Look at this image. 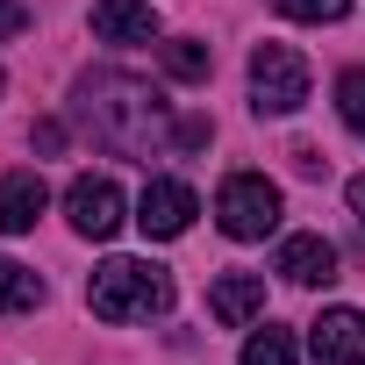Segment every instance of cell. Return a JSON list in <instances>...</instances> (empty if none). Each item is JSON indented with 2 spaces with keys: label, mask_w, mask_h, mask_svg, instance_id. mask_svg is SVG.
<instances>
[{
  "label": "cell",
  "mask_w": 365,
  "mask_h": 365,
  "mask_svg": "<svg viewBox=\"0 0 365 365\" xmlns=\"http://www.w3.org/2000/svg\"><path fill=\"white\" fill-rule=\"evenodd\" d=\"M244 365H294V336L265 322V329H258V336L244 344Z\"/></svg>",
  "instance_id": "4fadbf2b"
},
{
  "label": "cell",
  "mask_w": 365,
  "mask_h": 365,
  "mask_svg": "<svg viewBox=\"0 0 365 365\" xmlns=\"http://www.w3.org/2000/svg\"><path fill=\"white\" fill-rule=\"evenodd\" d=\"M158 58H165V72H172V79H208V65H215V58H208V43H165Z\"/></svg>",
  "instance_id": "5bb4252c"
},
{
  "label": "cell",
  "mask_w": 365,
  "mask_h": 365,
  "mask_svg": "<svg viewBox=\"0 0 365 365\" xmlns=\"http://www.w3.org/2000/svg\"><path fill=\"white\" fill-rule=\"evenodd\" d=\"M43 179L36 172H8V179H0V230H8V237H22V230H36V215H43Z\"/></svg>",
  "instance_id": "8fae6325"
},
{
  "label": "cell",
  "mask_w": 365,
  "mask_h": 365,
  "mask_svg": "<svg viewBox=\"0 0 365 365\" xmlns=\"http://www.w3.org/2000/svg\"><path fill=\"white\" fill-rule=\"evenodd\" d=\"M194 208H201V201H194L187 179H150L143 201H136V230H143V237H158V244H172V237H187Z\"/></svg>",
  "instance_id": "8992f818"
},
{
  "label": "cell",
  "mask_w": 365,
  "mask_h": 365,
  "mask_svg": "<svg viewBox=\"0 0 365 365\" xmlns=\"http://www.w3.org/2000/svg\"><path fill=\"white\" fill-rule=\"evenodd\" d=\"M93 36L101 43H150L158 36V8L150 0H93Z\"/></svg>",
  "instance_id": "30bf717a"
},
{
  "label": "cell",
  "mask_w": 365,
  "mask_h": 365,
  "mask_svg": "<svg viewBox=\"0 0 365 365\" xmlns=\"http://www.w3.org/2000/svg\"><path fill=\"white\" fill-rule=\"evenodd\" d=\"M272 272H279V279H294V287H329V279H336V244H329V237H315V230H308V237H287Z\"/></svg>",
  "instance_id": "ba28073f"
},
{
  "label": "cell",
  "mask_w": 365,
  "mask_h": 365,
  "mask_svg": "<svg viewBox=\"0 0 365 365\" xmlns=\"http://www.w3.org/2000/svg\"><path fill=\"white\" fill-rule=\"evenodd\" d=\"M308 344H315V365H365V315L358 308H322L308 322Z\"/></svg>",
  "instance_id": "52a82bcc"
},
{
  "label": "cell",
  "mask_w": 365,
  "mask_h": 365,
  "mask_svg": "<svg viewBox=\"0 0 365 365\" xmlns=\"http://www.w3.org/2000/svg\"><path fill=\"white\" fill-rule=\"evenodd\" d=\"M351 208H358V222H365V172L351 179Z\"/></svg>",
  "instance_id": "ac0fdd59"
},
{
  "label": "cell",
  "mask_w": 365,
  "mask_h": 365,
  "mask_svg": "<svg viewBox=\"0 0 365 365\" xmlns=\"http://www.w3.org/2000/svg\"><path fill=\"white\" fill-rule=\"evenodd\" d=\"M279 15H294V22H344V8L351 0H272Z\"/></svg>",
  "instance_id": "2e32d148"
},
{
  "label": "cell",
  "mask_w": 365,
  "mask_h": 365,
  "mask_svg": "<svg viewBox=\"0 0 365 365\" xmlns=\"http://www.w3.org/2000/svg\"><path fill=\"white\" fill-rule=\"evenodd\" d=\"M215 222H222V237H237V244L272 237V230H279V187H272L265 172H230L222 194H215Z\"/></svg>",
  "instance_id": "3957f363"
},
{
  "label": "cell",
  "mask_w": 365,
  "mask_h": 365,
  "mask_svg": "<svg viewBox=\"0 0 365 365\" xmlns=\"http://www.w3.org/2000/svg\"><path fill=\"white\" fill-rule=\"evenodd\" d=\"M251 101H258V115H294L308 101V58L294 43H258L251 51Z\"/></svg>",
  "instance_id": "277c9868"
},
{
  "label": "cell",
  "mask_w": 365,
  "mask_h": 365,
  "mask_svg": "<svg viewBox=\"0 0 365 365\" xmlns=\"http://www.w3.org/2000/svg\"><path fill=\"white\" fill-rule=\"evenodd\" d=\"M208 315L222 329H244L251 315H265V272H222L208 287Z\"/></svg>",
  "instance_id": "9c48e42d"
},
{
  "label": "cell",
  "mask_w": 365,
  "mask_h": 365,
  "mask_svg": "<svg viewBox=\"0 0 365 365\" xmlns=\"http://www.w3.org/2000/svg\"><path fill=\"white\" fill-rule=\"evenodd\" d=\"M29 29V8H15V0H0V43H8V36H22Z\"/></svg>",
  "instance_id": "e0dca14e"
},
{
  "label": "cell",
  "mask_w": 365,
  "mask_h": 365,
  "mask_svg": "<svg viewBox=\"0 0 365 365\" xmlns=\"http://www.w3.org/2000/svg\"><path fill=\"white\" fill-rule=\"evenodd\" d=\"M36 301H43V279L29 265H15V258H0V315H22Z\"/></svg>",
  "instance_id": "7c38bea8"
},
{
  "label": "cell",
  "mask_w": 365,
  "mask_h": 365,
  "mask_svg": "<svg viewBox=\"0 0 365 365\" xmlns=\"http://www.w3.org/2000/svg\"><path fill=\"white\" fill-rule=\"evenodd\" d=\"M86 308L101 322H143V315H165L172 308V279L143 258H108L86 287Z\"/></svg>",
  "instance_id": "7a4b0ae2"
},
{
  "label": "cell",
  "mask_w": 365,
  "mask_h": 365,
  "mask_svg": "<svg viewBox=\"0 0 365 365\" xmlns=\"http://www.w3.org/2000/svg\"><path fill=\"white\" fill-rule=\"evenodd\" d=\"M65 215H72V230H79V237L108 244V237L122 230V187H115L108 172H79L72 187H65Z\"/></svg>",
  "instance_id": "5b68a950"
},
{
  "label": "cell",
  "mask_w": 365,
  "mask_h": 365,
  "mask_svg": "<svg viewBox=\"0 0 365 365\" xmlns=\"http://www.w3.org/2000/svg\"><path fill=\"white\" fill-rule=\"evenodd\" d=\"M79 115H86L93 143L115 150V158H150L158 136H165V101H158L150 86L122 79V72L86 79V86H79Z\"/></svg>",
  "instance_id": "6da1fadb"
},
{
  "label": "cell",
  "mask_w": 365,
  "mask_h": 365,
  "mask_svg": "<svg viewBox=\"0 0 365 365\" xmlns=\"http://www.w3.org/2000/svg\"><path fill=\"white\" fill-rule=\"evenodd\" d=\"M336 115H344L351 136H365V72H344L336 79Z\"/></svg>",
  "instance_id": "9a60e30c"
},
{
  "label": "cell",
  "mask_w": 365,
  "mask_h": 365,
  "mask_svg": "<svg viewBox=\"0 0 365 365\" xmlns=\"http://www.w3.org/2000/svg\"><path fill=\"white\" fill-rule=\"evenodd\" d=\"M0 86H8V72H0Z\"/></svg>",
  "instance_id": "d6986e66"
}]
</instances>
